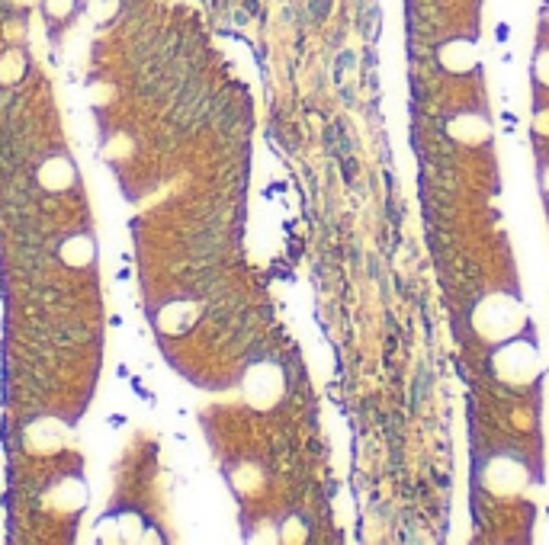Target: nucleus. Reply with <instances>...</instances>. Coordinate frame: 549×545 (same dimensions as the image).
<instances>
[{
    "label": "nucleus",
    "instance_id": "8",
    "mask_svg": "<svg viewBox=\"0 0 549 545\" xmlns=\"http://www.w3.org/2000/svg\"><path fill=\"white\" fill-rule=\"evenodd\" d=\"M61 260L68 263V266H87V263L93 260V254H97V247H93V237L87 234H74V237H65V244L58 247Z\"/></svg>",
    "mask_w": 549,
    "mask_h": 545
},
{
    "label": "nucleus",
    "instance_id": "1",
    "mask_svg": "<svg viewBox=\"0 0 549 545\" xmlns=\"http://www.w3.org/2000/svg\"><path fill=\"white\" fill-rule=\"evenodd\" d=\"M530 324V314L523 308L520 299L504 292H491L485 299H478V305L472 308V331H476L478 340L498 346L504 340L523 333Z\"/></svg>",
    "mask_w": 549,
    "mask_h": 545
},
{
    "label": "nucleus",
    "instance_id": "5",
    "mask_svg": "<svg viewBox=\"0 0 549 545\" xmlns=\"http://www.w3.org/2000/svg\"><path fill=\"white\" fill-rule=\"evenodd\" d=\"M446 135L453 141H459V145H478V141H485L491 135V125L478 113H456L446 119Z\"/></svg>",
    "mask_w": 549,
    "mask_h": 545
},
{
    "label": "nucleus",
    "instance_id": "6",
    "mask_svg": "<svg viewBox=\"0 0 549 545\" xmlns=\"http://www.w3.org/2000/svg\"><path fill=\"white\" fill-rule=\"evenodd\" d=\"M437 61L446 74H469L476 68V45L469 38H450L437 48Z\"/></svg>",
    "mask_w": 549,
    "mask_h": 545
},
{
    "label": "nucleus",
    "instance_id": "11",
    "mask_svg": "<svg viewBox=\"0 0 549 545\" xmlns=\"http://www.w3.org/2000/svg\"><path fill=\"white\" fill-rule=\"evenodd\" d=\"M533 81L540 87H549V45H540V51L533 58Z\"/></svg>",
    "mask_w": 549,
    "mask_h": 545
},
{
    "label": "nucleus",
    "instance_id": "7",
    "mask_svg": "<svg viewBox=\"0 0 549 545\" xmlns=\"http://www.w3.org/2000/svg\"><path fill=\"white\" fill-rule=\"evenodd\" d=\"M74 180H78V167H74L71 157H65V154H55V157L42 160V167H39V183L46 186V190L61 192V190H68Z\"/></svg>",
    "mask_w": 549,
    "mask_h": 545
},
{
    "label": "nucleus",
    "instance_id": "2",
    "mask_svg": "<svg viewBox=\"0 0 549 545\" xmlns=\"http://www.w3.org/2000/svg\"><path fill=\"white\" fill-rule=\"evenodd\" d=\"M491 372H495L498 382L510 385V388L533 385L543 372V359L540 350H536L533 333H517V337L498 343L495 353H491Z\"/></svg>",
    "mask_w": 549,
    "mask_h": 545
},
{
    "label": "nucleus",
    "instance_id": "3",
    "mask_svg": "<svg viewBox=\"0 0 549 545\" xmlns=\"http://www.w3.org/2000/svg\"><path fill=\"white\" fill-rule=\"evenodd\" d=\"M478 481L495 497H510V494H520L523 484H527V465L514 452H498L482 465Z\"/></svg>",
    "mask_w": 549,
    "mask_h": 545
},
{
    "label": "nucleus",
    "instance_id": "9",
    "mask_svg": "<svg viewBox=\"0 0 549 545\" xmlns=\"http://www.w3.org/2000/svg\"><path fill=\"white\" fill-rule=\"evenodd\" d=\"M193 318H196V308L187 305V301H174V305H168L161 311V324L168 327V331H177V327H180L177 321H187V324H190Z\"/></svg>",
    "mask_w": 549,
    "mask_h": 545
},
{
    "label": "nucleus",
    "instance_id": "4",
    "mask_svg": "<svg viewBox=\"0 0 549 545\" xmlns=\"http://www.w3.org/2000/svg\"><path fill=\"white\" fill-rule=\"evenodd\" d=\"M245 395L257 408H270L283 395V372L273 363H257L245 378Z\"/></svg>",
    "mask_w": 549,
    "mask_h": 545
},
{
    "label": "nucleus",
    "instance_id": "10",
    "mask_svg": "<svg viewBox=\"0 0 549 545\" xmlns=\"http://www.w3.org/2000/svg\"><path fill=\"white\" fill-rule=\"evenodd\" d=\"M20 74H23V55L20 51H7V55L0 58V81L14 83Z\"/></svg>",
    "mask_w": 549,
    "mask_h": 545
},
{
    "label": "nucleus",
    "instance_id": "13",
    "mask_svg": "<svg viewBox=\"0 0 549 545\" xmlns=\"http://www.w3.org/2000/svg\"><path fill=\"white\" fill-rule=\"evenodd\" d=\"M533 132H536V135H549V113H536Z\"/></svg>",
    "mask_w": 549,
    "mask_h": 545
},
{
    "label": "nucleus",
    "instance_id": "12",
    "mask_svg": "<svg viewBox=\"0 0 549 545\" xmlns=\"http://www.w3.org/2000/svg\"><path fill=\"white\" fill-rule=\"evenodd\" d=\"M71 10H74V0H46V13L48 16H55V19L68 16Z\"/></svg>",
    "mask_w": 549,
    "mask_h": 545
},
{
    "label": "nucleus",
    "instance_id": "14",
    "mask_svg": "<svg viewBox=\"0 0 549 545\" xmlns=\"http://www.w3.org/2000/svg\"><path fill=\"white\" fill-rule=\"evenodd\" d=\"M540 190H543V196L549 199V160L540 164Z\"/></svg>",
    "mask_w": 549,
    "mask_h": 545
}]
</instances>
